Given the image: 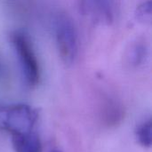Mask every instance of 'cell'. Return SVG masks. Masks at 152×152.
Returning a JSON list of instances; mask_svg holds the SVG:
<instances>
[{
    "mask_svg": "<svg viewBox=\"0 0 152 152\" xmlns=\"http://www.w3.org/2000/svg\"><path fill=\"white\" fill-rule=\"evenodd\" d=\"M15 152H42V142L37 134L31 131L12 135Z\"/></svg>",
    "mask_w": 152,
    "mask_h": 152,
    "instance_id": "5b68a950",
    "label": "cell"
},
{
    "mask_svg": "<svg viewBox=\"0 0 152 152\" xmlns=\"http://www.w3.org/2000/svg\"><path fill=\"white\" fill-rule=\"evenodd\" d=\"M38 114L33 107L18 103H0V130L12 135L33 131Z\"/></svg>",
    "mask_w": 152,
    "mask_h": 152,
    "instance_id": "6da1fadb",
    "label": "cell"
},
{
    "mask_svg": "<svg viewBox=\"0 0 152 152\" xmlns=\"http://www.w3.org/2000/svg\"><path fill=\"white\" fill-rule=\"evenodd\" d=\"M147 49L146 46L140 42H136L130 45L127 53H126V59L132 66H139L142 64L146 57Z\"/></svg>",
    "mask_w": 152,
    "mask_h": 152,
    "instance_id": "52a82bcc",
    "label": "cell"
},
{
    "mask_svg": "<svg viewBox=\"0 0 152 152\" xmlns=\"http://www.w3.org/2000/svg\"><path fill=\"white\" fill-rule=\"evenodd\" d=\"M49 152H62L61 150H59V149H53V150H51Z\"/></svg>",
    "mask_w": 152,
    "mask_h": 152,
    "instance_id": "9c48e42d",
    "label": "cell"
},
{
    "mask_svg": "<svg viewBox=\"0 0 152 152\" xmlns=\"http://www.w3.org/2000/svg\"><path fill=\"white\" fill-rule=\"evenodd\" d=\"M138 143L144 148H151L152 144V122L151 118L142 121L135 130Z\"/></svg>",
    "mask_w": 152,
    "mask_h": 152,
    "instance_id": "8992f818",
    "label": "cell"
},
{
    "mask_svg": "<svg viewBox=\"0 0 152 152\" xmlns=\"http://www.w3.org/2000/svg\"><path fill=\"white\" fill-rule=\"evenodd\" d=\"M83 14L92 16L96 21L110 24L114 20L113 0H79Z\"/></svg>",
    "mask_w": 152,
    "mask_h": 152,
    "instance_id": "277c9868",
    "label": "cell"
},
{
    "mask_svg": "<svg viewBox=\"0 0 152 152\" xmlns=\"http://www.w3.org/2000/svg\"><path fill=\"white\" fill-rule=\"evenodd\" d=\"M57 50L62 62L72 65L78 53V38L72 20L65 13L58 14L54 22Z\"/></svg>",
    "mask_w": 152,
    "mask_h": 152,
    "instance_id": "3957f363",
    "label": "cell"
},
{
    "mask_svg": "<svg viewBox=\"0 0 152 152\" xmlns=\"http://www.w3.org/2000/svg\"><path fill=\"white\" fill-rule=\"evenodd\" d=\"M135 18L142 23L150 22L151 20V1L148 0L141 4L135 12Z\"/></svg>",
    "mask_w": 152,
    "mask_h": 152,
    "instance_id": "ba28073f",
    "label": "cell"
},
{
    "mask_svg": "<svg viewBox=\"0 0 152 152\" xmlns=\"http://www.w3.org/2000/svg\"><path fill=\"white\" fill-rule=\"evenodd\" d=\"M11 40L25 83L30 87L37 86L40 78V69L28 37L22 31H15L12 35Z\"/></svg>",
    "mask_w": 152,
    "mask_h": 152,
    "instance_id": "7a4b0ae2",
    "label": "cell"
}]
</instances>
